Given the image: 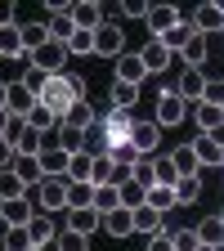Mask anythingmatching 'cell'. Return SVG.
<instances>
[{
  "label": "cell",
  "instance_id": "6da1fadb",
  "mask_svg": "<svg viewBox=\"0 0 224 251\" xmlns=\"http://www.w3.org/2000/svg\"><path fill=\"white\" fill-rule=\"evenodd\" d=\"M68 188H72V179L68 175H45L41 179V188H36V198H41V211H68Z\"/></svg>",
  "mask_w": 224,
  "mask_h": 251
},
{
  "label": "cell",
  "instance_id": "7a4b0ae2",
  "mask_svg": "<svg viewBox=\"0 0 224 251\" xmlns=\"http://www.w3.org/2000/svg\"><path fill=\"white\" fill-rule=\"evenodd\" d=\"M63 63H68V45H58V41L41 45L36 54H27V68H41L50 76H63Z\"/></svg>",
  "mask_w": 224,
  "mask_h": 251
},
{
  "label": "cell",
  "instance_id": "3957f363",
  "mask_svg": "<svg viewBox=\"0 0 224 251\" xmlns=\"http://www.w3.org/2000/svg\"><path fill=\"white\" fill-rule=\"evenodd\" d=\"M184 117H188V103L175 94V85H171V90H162V99H157V112H152V121L166 130V126H179Z\"/></svg>",
  "mask_w": 224,
  "mask_h": 251
},
{
  "label": "cell",
  "instance_id": "277c9868",
  "mask_svg": "<svg viewBox=\"0 0 224 251\" xmlns=\"http://www.w3.org/2000/svg\"><path fill=\"white\" fill-rule=\"evenodd\" d=\"M94 54H99V58H112V63L125 54V36H121L117 23H103L99 31H94Z\"/></svg>",
  "mask_w": 224,
  "mask_h": 251
},
{
  "label": "cell",
  "instance_id": "5b68a950",
  "mask_svg": "<svg viewBox=\"0 0 224 251\" xmlns=\"http://www.w3.org/2000/svg\"><path fill=\"white\" fill-rule=\"evenodd\" d=\"M144 23H148V31H152V41H162L171 27H179V23H184V9H175V5H152Z\"/></svg>",
  "mask_w": 224,
  "mask_h": 251
},
{
  "label": "cell",
  "instance_id": "8992f818",
  "mask_svg": "<svg viewBox=\"0 0 224 251\" xmlns=\"http://www.w3.org/2000/svg\"><path fill=\"white\" fill-rule=\"evenodd\" d=\"M72 23H76V31H99L103 27V5L99 0H72Z\"/></svg>",
  "mask_w": 224,
  "mask_h": 251
},
{
  "label": "cell",
  "instance_id": "52a82bcc",
  "mask_svg": "<svg viewBox=\"0 0 224 251\" xmlns=\"http://www.w3.org/2000/svg\"><path fill=\"white\" fill-rule=\"evenodd\" d=\"M36 103H41V99H36L23 81H9V117H14V121H27L31 112H36Z\"/></svg>",
  "mask_w": 224,
  "mask_h": 251
},
{
  "label": "cell",
  "instance_id": "ba28073f",
  "mask_svg": "<svg viewBox=\"0 0 224 251\" xmlns=\"http://www.w3.org/2000/svg\"><path fill=\"white\" fill-rule=\"evenodd\" d=\"M157 139H162V126H157V121H135L130 148H135L139 157H152V152H157Z\"/></svg>",
  "mask_w": 224,
  "mask_h": 251
},
{
  "label": "cell",
  "instance_id": "9c48e42d",
  "mask_svg": "<svg viewBox=\"0 0 224 251\" xmlns=\"http://www.w3.org/2000/svg\"><path fill=\"white\" fill-rule=\"evenodd\" d=\"M188 117L198 121V135H215L224 126V108H215V103H188Z\"/></svg>",
  "mask_w": 224,
  "mask_h": 251
},
{
  "label": "cell",
  "instance_id": "30bf717a",
  "mask_svg": "<svg viewBox=\"0 0 224 251\" xmlns=\"http://www.w3.org/2000/svg\"><path fill=\"white\" fill-rule=\"evenodd\" d=\"M0 220H5L9 229H27L31 220H36V211H31L27 198H18V202H0Z\"/></svg>",
  "mask_w": 224,
  "mask_h": 251
},
{
  "label": "cell",
  "instance_id": "8fae6325",
  "mask_svg": "<svg viewBox=\"0 0 224 251\" xmlns=\"http://www.w3.org/2000/svg\"><path fill=\"white\" fill-rule=\"evenodd\" d=\"M139 58H144L148 76H157V72H166V68H171V58H175V54H171V50H166L162 41H148V45L139 50Z\"/></svg>",
  "mask_w": 224,
  "mask_h": 251
},
{
  "label": "cell",
  "instance_id": "7c38bea8",
  "mask_svg": "<svg viewBox=\"0 0 224 251\" xmlns=\"http://www.w3.org/2000/svg\"><path fill=\"white\" fill-rule=\"evenodd\" d=\"M206 81L211 76H202V72H184L179 81H175V94L184 103H202V94H206Z\"/></svg>",
  "mask_w": 224,
  "mask_h": 251
},
{
  "label": "cell",
  "instance_id": "4fadbf2b",
  "mask_svg": "<svg viewBox=\"0 0 224 251\" xmlns=\"http://www.w3.org/2000/svg\"><path fill=\"white\" fill-rule=\"evenodd\" d=\"M27 233H31V247H54L58 242V229H54V220H50V211H41L36 220H31V225H27Z\"/></svg>",
  "mask_w": 224,
  "mask_h": 251
},
{
  "label": "cell",
  "instance_id": "5bb4252c",
  "mask_svg": "<svg viewBox=\"0 0 224 251\" xmlns=\"http://www.w3.org/2000/svg\"><path fill=\"white\" fill-rule=\"evenodd\" d=\"M198 242L202 247H224V215H206V220H198Z\"/></svg>",
  "mask_w": 224,
  "mask_h": 251
},
{
  "label": "cell",
  "instance_id": "9a60e30c",
  "mask_svg": "<svg viewBox=\"0 0 224 251\" xmlns=\"http://www.w3.org/2000/svg\"><path fill=\"white\" fill-rule=\"evenodd\" d=\"M68 229L81 233V238H90L94 229H103V215L94 211V206H90V211H68Z\"/></svg>",
  "mask_w": 224,
  "mask_h": 251
},
{
  "label": "cell",
  "instance_id": "2e32d148",
  "mask_svg": "<svg viewBox=\"0 0 224 251\" xmlns=\"http://www.w3.org/2000/svg\"><path fill=\"white\" fill-rule=\"evenodd\" d=\"M193 27H198V36H206V31H224V9L220 5H198Z\"/></svg>",
  "mask_w": 224,
  "mask_h": 251
},
{
  "label": "cell",
  "instance_id": "e0dca14e",
  "mask_svg": "<svg viewBox=\"0 0 224 251\" xmlns=\"http://www.w3.org/2000/svg\"><path fill=\"white\" fill-rule=\"evenodd\" d=\"M193 152H198V166H224V148L211 135H198L193 139Z\"/></svg>",
  "mask_w": 224,
  "mask_h": 251
},
{
  "label": "cell",
  "instance_id": "ac0fdd59",
  "mask_svg": "<svg viewBox=\"0 0 224 251\" xmlns=\"http://www.w3.org/2000/svg\"><path fill=\"white\" fill-rule=\"evenodd\" d=\"M144 76H148V68H144V58H139V54H121V58H117V81L139 85Z\"/></svg>",
  "mask_w": 224,
  "mask_h": 251
},
{
  "label": "cell",
  "instance_id": "d6986e66",
  "mask_svg": "<svg viewBox=\"0 0 224 251\" xmlns=\"http://www.w3.org/2000/svg\"><path fill=\"white\" fill-rule=\"evenodd\" d=\"M23 54H27V45H23V31H18V23L0 27V58H23Z\"/></svg>",
  "mask_w": 224,
  "mask_h": 251
},
{
  "label": "cell",
  "instance_id": "ffe728a7",
  "mask_svg": "<svg viewBox=\"0 0 224 251\" xmlns=\"http://www.w3.org/2000/svg\"><path fill=\"white\" fill-rule=\"evenodd\" d=\"M18 31H23L27 54H36L41 45H50V23H18Z\"/></svg>",
  "mask_w": 224,
  "mask_h": 251
},
{
  "label": "cell",
  "instance_id": "44dd1931",
  "mask_svg": "<svg viewBox=\"0 0 224 251\" xmlns=\"http://www.w3.org/2000/svg\"><path fill=\"white\" fill-rule=\"evenodd\" d=\"M94 211H99L103 220H108L112 211H121V188H117V184H103V188H94Z\"/></svg>",
  "mask_w": 224,
  "mask_h": 251
},
{
  "label": "cell",
  "instance_id": "7402d4cb",
  "mask_svg": "<svg viewBox=\"0 0 224 251\" xmlns=\"http://www.w3.org/2000/svg\"><path fill=\"white\" fill-rule=\"evenodd\" d=\"M139 103V85H130V81H112V108L117 112H130Z\"/></svg>",
  "mask_w": 224,
  "mask_h": 251
},
{
  "label": "cell",
  "instance_id": "603a6c76",
  "mask_svg": "<svg viewBox=\"0 0 224 251\" xmlns=\"http://www.w3.org/2000/svg\"><path fill=\"white\" fill-rule=\"evenodd\" d=\"M85 139H90V130H76V126H68V121L58 126V148H68L72 157L85 152Z\"/></svg>",
  "mask_w": 224,
  "mask_h": 251
},
{
  "label": "cell",
  "instance_id": "cb8c5ba5",
  "mask_svg": "<svg viewBox=\"0 0 224 251\" xmlns=\"http://www.w3.org/2000/svg\"><path fill=\"white\" fill-rule=\"evenodd\" d=\"M130 215H135V233H144V238L162 233V220H166V215H157L152 206H139V211H130Z\"/></svg>",
  "mask_w": 224,
  "mask_h": 251
},
{
  "label": "cell",
  "instance_id": "d4e9b609",
  "mask_svg": "<svg viewBox=\"0 0 224 251\" xmlns=\"http://www.w3.org/2000/svg\"><path fill=\"white\" fill-rule=\"evenodd\" d=\"M103 229H108L112 238H130V233H135V215L121 206V211H112V215L103 220Z\"/></svg>",
  "mask_w": 224,
  "mask_h": 251
},
{
  "label": "cell",
  "instance_id": "484cf974",
  "mask_svg": "<svg viewBox=\"0 0 224 251\" xmlns=\"http://www.w3.org/2000/svg\"><path fill=\"white\" fill-rule=\"evenodd\" d=\"M171 157H175V171H179V179H184V175H202V166H198V152H193V144H179V148H175Z\"/></svg>",
  "mask_w": 224,
  "mask_h": 251
},
{
  "label": "cell",
  "instance_id": "4316f807",
  "mask_svg": "<svg viewBox=\"0 0 224 251\" xmlns=\"http://www.w3.org/2000/svg\"><path fill=\"white\" fill-rule=\"evenodd\" d=\"M148 206H152L157 215H166L171 206H179V198H175V188H166V184H157V188H148Z\"/></svg>",
  "mask_w": 224,
  "mask_h": 251
},
{
  "label": "cell",
  "instance_id": "83f0119b",
  "mask_svg": "<svg viewBox=\"0 0 224 251\" xmlns=\"http://www.w3.org/2000/svg\"><path fill=\"white\" fill-rule=\"evenodd\" d=\"M152 166H157V184H166V188L179 184V171H175V157H171V152H157Z\"/></svg>",
  "mask_w": 224,
  "mask_h": 251
},
{
  "label": "cell",
  "instance_id": "f1b7e54d",
  "mask_svg": "<svg viewBox=\"0 0 224 251\" xmlns=\"http://www.w3.org/2000/svg\"><path fill=\"white\" fill-rule=\"evenodd\" d=\"M179 58L188 63V72H198L202 63H206V36H193V41H188V45L179 50Z\"/></svg>",
  "mask_w": 224,
  "mask_h": 251
},
{
  "label": "cell",
  "instance_id": "f546056e",
  "mask_svg": "<svg viewBox=\"0 0 224 251\" xmlns=\"http://www.w3.org/2000/svg\"><path fill=\"white\" fill-rule=\"evenodd\" d=\"M94 206V184H72L68 188V211H90Z\"/></svg>",
  "mask_w": 224,
  "mask_h": 251
},
{
  "label": "cell",
  "instance_id": "4dcf8cb0",
  "mask_svg": "<svg viewBox=\"0 0 224 251\" xmlns=\"http://www.w3.org/2000/svg\"><path fill=\"white\" fill-rule=\"evenodd\" d=\"M90 175H94V157H90V152H76L72 166H68V179H72V184H90Z\"/></svg>",
  "mask_w": 224,
  "mask_h": 251
},
{
  "label": "cell",
  "instance_id": "1f68e13d",
  "mask_svg": "<svg viewBox=\"0 0 224 251\" xmlns=\"http://www.w3.org/2000/svg\"><path fill=\"white\" fill-rule=\"evenodd\" d=\"M27 193V184L14 175V171H0V202H18Z\"/></svg>",
  "mask_w": 224,
  "mask_h": 251
},
{
  "label": "cell",
  "instance_id": "d6a6232c",
  "mask_svg": "<svg viewBox=\"0 0 224 251\" xmlns=\"http://www.w3.org/2000/svg\"><path fill=\"white\" fill-rule=\"evenodd\" d=\"M27 126H31V130H36V135H50V130H58L63 121H58V117H54L50 108H41V103H36V112L27 117Z\"/></svg>",
  "mask_w": 224,
  "mask_h": 251
},
{
  "label": "cell",
  "instance_id": "836d02e7",
  "mask_svg": "<svg viewBox=\"0 0 224 251\" xmlns=\"http://www.w3.org/2000/svg\"><path fill=\"white\" fill-rule=\"evenodd\" d=\"M198 193H202V175H184V179L175 184V198H179V206L198 202Z\"/></svg>",
  "mask_w": 224,
  "mask_h": 251
},
{
  "label": "cell",
  "instance_id": "e575fe53",
  "mask_svg": "<svg viewBox=\"0 0 224 251\" xmlns=\"http://www.w3.org/2000/svg\"><path fill=\"white\" fill-rule=\"evenodd\" d=\"M130 179H135L139 188H157V166H152V157H139L135 171H130Z\"/></svg>",
  "mask_w": 224,
  "mask_h": 251
},
{
  "label": "cell",
  "instance_id": "d590c367",
  "mask_svg": "<svg viewBox=\"0 0 224 251\" xmlns=\"http://www.w3.org/2000/svg\"><path fill=\"white\" fill-rule=\"evenodd\" d=\"M50 251H90V238H81V233H72V229H63L58 242H54Z\"/></svg>",
  "mask_w": 224,
  "mask_h": 251
},
{
  "label": "cell",
  "instance_id": "8d00e7d4",
  "mask_svg": "<svg viewBox=\"0 0 224 251\" xmlns=\"http://www.w3.org/2000/svg\"><path fill=\"white\" fill-rule=\"evenodd\" d=\"M0 247H5V251H31V233L27 229H9Z\"/></svg>",
  "mask_w": 224,
  "mask_h": 251
},
{
  "label": "cell",
  "instance_id": "74e56055",
  "mask_svg": "<svg viewBox=\"0 0 224 251\" xmlns=\"http://www.w3.org/2000/svg\"><path fill=\"white\" fill-rule=\"evenodd\" d=\"M18 81H23V85H27V90L41 99V90L50 85V72H41V68H27V76H18Z\"/></svg>",
  "mask_w": 224,
  "mask_h": 251
},
{
  "label": "cell",
  "instance_id": "f35d334b",
  "mask_svg": "<svg viewBox=\"0 0 224 251\" xmlns=\"http://www.w3.org/2000/svg\"><path fill=\"white\" fill-rule=\"evenodd\" d=\"M202 103H215V108H224V76H211V81H206Z\"/></svg>",
  "mask_w": 224,
  "mask_h": 251
},
{
  "label": "cell",
  "instance_id": "ab89813d",
  "mask_svg": "<svg viewBox=\"0 0 224 251\" xmlns=\"http://www.w3.org/2000/svg\"><path fill=\"white\" fill-rule=\"evenodd\" d=\"M68 54H94V31H76L72 45H68Z\"/></svg>",
  "mask_w": 224,
  "mask_h": 251
},
{
  "label": "cell",
  "instance_id": "60d3db41",
  "mask_svg": "<svg viewBox=\"0 0 224 251\" xmlns=\"http://www.w3.org/2000/svg\"><path fill=\"white\" fill-rule=\"evenodd\" d=\"M202 242H198V229H179L175 233V251H198Z\"/></svg>",
  "mask_w": 224,
  "mask_h": 251
},
{
  "label": "cell",
  "instance_id": "b9f144b4",
  "mask_svg": "<svg viewBox=\"0 0 224 251\" xmlns=\"http://www.w3.org/2000/svg\"><path fill=\"white\" fill-rule=\"evenodd\" d=\"M117 9H121L125 18H148V9H152V5H148V0H125V5H117Z\"/></svg>",
  "mask_w": 224,
  "mask_h": 251
},
{
  "label": "cell",
  "instance_id": "7bdbcfd3",
  "mask_svg": "<svg viewBox=\"0 0 224 251\" xmlns=\"http://www.w3.org/2000/svg\"><path fill=\"white\" fill-rule=\"evenodd\" d=\"M148 251H175V233H166V229L152 233V238H148Z\"/></svg>",
  "mask_w": 224,
  "mask_h": 251
},
{
  "label": "cell",
  "instance_id": "ee69618b",
  "mask_svg": "<svg viewBox=\"0 0 224 251\" xmlns=\"http://www.w3.org/2000/svg\"><path fill=\"white\" fill-rule=\"evenodd\" d=\"M14 157H18L14 144H9V139H0V171H9V166H14Z\"/></svg>",
  "mask_w": 224,
  "mask_h": 251
},
{
  "label": "cell",
  "instance_id": "f6af8a7d",
  "mask_svg": "<svg viewBox=\"0 0 224 251\" xmlns=\"http://www.w3.org/2000/svg\"><path fill=\"white\" fill-rule=\"evenodd\" d=\"M9 126H14V117H9V112H0V139H9Z\"/></svg>",
  "mask_w": 224,
  "mask_h": 251
},
{
  "label": "cell",
  "instance_id": "bcb514c9",
  "mask_svg": "<svg viewBox=\"0 0 224 251\" xmlns=\"http://www.w3.org/2000/svg\"><path fill=\"white\" fill-rule=\"evenodd\" d=\"M0 112H9V85L0 81Z\"/></svg>",
  "mask_w": 224,
  "mask_h": 251
},
{
  "label": "cell",
  "instance_id": "7dc6e473",
  "mask_svg": "<svg viewBox=\"0 0 224 251\" xmlns=\"http://www.w3.org/2000/svg\"><path fill=\"white\" fill-rule=\"evenodd\" d=\"M211 139H215V144H220V148H224V126H220V130H215V135H211Z\"/></svg>",
  "mask_w": 224,
  "mask_h": 251
},
{
  "label": "cell",
  "instance_id": "c3c4849f",
  "mask_svg": "<svg viewBox=\"0 0 224 251\" xmlns=\"http://www.w3.org/2000/svg\"><path fill=\"white\" fill-rule=\"evenodd\" d=\"M198 251H220V247H198Z\"/></svg>",
  "mask_w": 224,
  "mask_h": 251
},
{
  "label": "cell",
  "instance_id": "681fc988",
  "mask_svg": "<svg viewBox=\"0 0 224 251\" xmlns=\"http://www.w3.org/2000/svg\"><path fill=\"white\" fill-rule=\"evenodd\" d=\"M31 251H45V247H31Z\"/></svg>",
  "mask_w": 224,
  "mask_h": 251
},
{
  "label": "cell",
  "instance_id": "f907efd6",
  "mask_svg": "<svg viewBox=\"0 0 224 251\" xmlns=\"http://www.w3.org/2000/svg\"><path fill=\"white\" fill-rule=\"evenodd\" d=\"M0 251H5V247H0Z\"/></svg>",
  "mask_w": 224,
  "mask_h": 251
}]
</instances>
